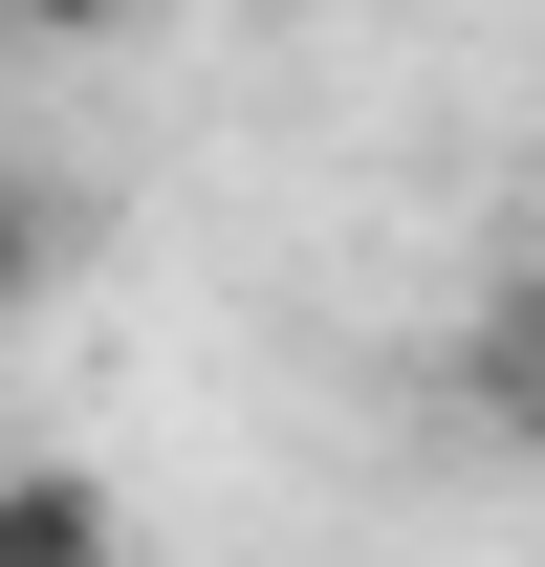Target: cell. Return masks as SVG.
I'll list each match as a JSON object with an SVG mask.
<instances>
[{
    "mask_svg": "<svg viewBox=\"0 0 545 567\" xmlns=\"http://www.w3.org/2000/svg\"><path fill=\"white\" fill-rule=\"evenodd\" d=\"M459 415L502 436V458H545V262L459 306Z\"/></svg>",
    "mask_w": 545,
    "mask_h": 567,
    "instance_id": "obj_1",
    "label": "cell"
},
{
    "mask_svg": "<svg viewBox=\"0 0 545 567\" xmlns=\"http://www.w3.org/2000/svg\"><path fill=\"white\" fill-rule=\"evenodd\" d=\"M0 567H132V502L88 458H0Z\"/></svg>",
    "mask_w": 545,
    "mask_h": 567,
    "instance_id": "obj_2",
    "label": "cell"
},
{
    "mask_svg": "<svg viewBox=\"0 0 545 567\" xmlns=\"http://www.w3.org/2000/svg\"><path fill=\"white\" fill-rule=\"evenodd\" d=\"M44 284H66V197L0 153V306H44Z\"/></svg>",
    "mask_w": 545,
    "mask_h": 567,
    "instance_id": "obj_3",
    "label": "cell"
},
{
    "mask_svg": "<svg viewBox=\"0 0 545 567\" xmlns=\"http://www.w3.org/2000/svg\"><path fill=\"white\" fill-rule=\"evenodd\" d=\"M0 44H22V22H0Z\"/></svg>",
    "mask_w": 545,
    "mask_h": 567,
    "instance_id": "obj_4",
    "label": "cell"
}]
</instances>
